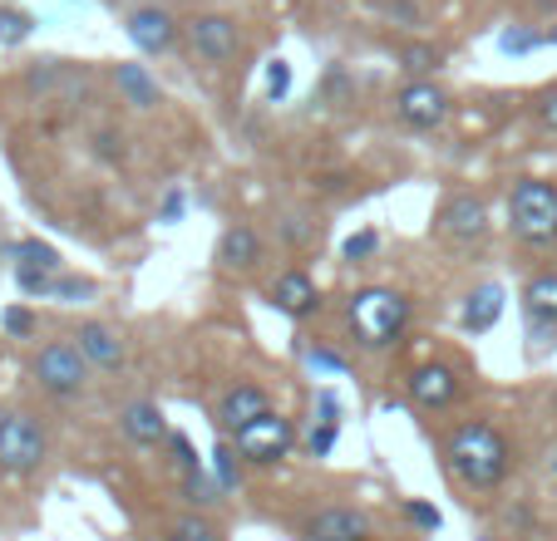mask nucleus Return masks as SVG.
I'll return each instance as SVG.
<instances>
[{
  "label": "nucleus",
  "instance_id": "nucleus-1",
  "mask_svg": "<svg viewBox=\"0 0 557 541\" xmlns=\"http://www.w3.org/2000/svg\"><path fill=\"white\" fill-rule=\"evenodd\" d=\"M444 468H449V478L459 482L463 492H498L508 482V473H513V448H508L504 428L488 424V418H469V424H459L449 433V443H444Z\"/></svg>",
  "mask_w": 557,
  "mask_h": 541
},
{
  "label": "nucleus",
  "instance_id": "nucleus-2",
  "mask_svg": "<svg viewBox=\"0 0 557 541\" xmlns=\"http://www.w3.org/2000/svg\"><path fill=\"white\" fill-rule=\"evenodd\" d=\"M346 325H350V335H356V344H366V350H389V344L410 330V295L395 291V286H366V291L350 295Z\"/></svg>",
  "mask_w": 557,
  "mask_h": 541
},
{
  "label": "nucleus",
  "instance_id": "nucleus-3",
  "mask_svg": "<svg viewBox=\"0 0 557 541\" xmlns=\"http://www.w3.org/2000/svg\"><path fill=\"white\" fill-rule=\"evenodd\" d=\"M508 231L533 251L557 247V183L553 177H513L508 188Z\"/></svg>",
  "mask_w": 557,
  "mask_h": 541
},
{
  "label": "nucleus",
  "instance_id": "nucleus-4",
  "mask_svg": "<svg viewBox=\"0 0 557 541\" xmlns=\"http://www.w3.org/2000/svg\"><path fill=\"white\" fill-rule=\"evenodd\" d=\"M89 369H95V365L79 354V344H74V340H50L30 360L35 385H40L45 394H54V399H74V394H79V389L89 385Z\"/></svg>",
  "mask_w": 557,
  "mask_h": 541
},
{
  "label": "nucleus",
  "instance_id": "nucleus-5",
  "mask_svg": "<svg viewBox=\"0 0 557 541\" xmlns=\"http://www.w3.org/2000/svg\"><path fill=\"white\" fill-rule=\"evenodd\" d=\"M232 448H237V458L252 463V468H276V463L292 458L296 424L272 408V414H262L257 424H247L243 433H232Z\"/></svg>",
  "mask_w": 557,
  "mask_h": 541
},
{
  "label": "nucleus",
  "instance_id": "nucleus-6",
  "mask_svg": "<svg viewBox=\"0 0 557 541\" xmlns=\"http://www.w3.org/2000/svg\"><path fill=\"white\" fill-rule=\"evenodd\" d=\"M183 40H188L193 60L212 64V70L232 64L237 50H243V30H237V21L222 11H198L193 21H183Z\"/></svg>",
  "mask_w": 557,
  "mask_h": 541
},
{
  "label": "nucleus",
  "instance_id": "nucleus-7",
  "mask_svg": "<svg viewBox=\"0 0 557 541\" xmlns=\"http://www.w3.org/2000/svg\"><path fill=\"white\" fill-rule=\"evenodd\" d=\"M45 453H50V438H45L40 418L5 414V428H0V473H11V478H30V473H40Z\"/></svg>",
  "mask_w": 557,
  "mask_h": 541
},
{
  "label": "nucleus",
  "instance_id": "nucleus-8",
  "mask_svg": "<svg viewBox=\"0 0 557 541\" xmlns=\"http://www.w3.org/2000/svg\"><path fill=\"white\" fill-rule=\"evenodd\" d=\"M449 114H454V99H449V89L434 79H410L400 95H395V118H400L405 128H414V134L444 128Z\"/></svg>",
  "mask_w": 557,
  "mask_h": 541
},
{
  "label": "nucleus",
  "instance_id": "nucleus-9",
  "mask_svg": "<svg viewBox=\"0 0 557 541\" xmlns=\"http://www.w3.org/2000/svg\"><path fill=\"white\" fill-rule=\"evenodd\" d=\"M124 35H128V45H134L138 54L158 60V54L178 50V40H183V21L169 11V5H134V11L124 15Z\"/></svg>",
  "mask_w": 557,
  "mask_h": 541
},
{
  "label": "nucleus",
  "instance_id": "nucleus-10",
  "mask_svg": "<svg viewBox=\"0 0 557 541\" xmlns=\"http://www.w3.org/2000/svg\"><path fill=\"white\" fill-rule=\"evenodd\" d=\"M434 231L444 241H459V247H473V241L488 237V207L484 198H473V192H454L440 212H434Z\"/></svg>",
  "mask_w": 557,
  "mask_h": 541
},
{
  "label": "nucleus",
  "instance_id": "nucleus-11",
  "mask_svg": "<svg viewBox=\"0 0 557 541\" xmlns=\"http://www.w3.org/2000/svg\"><path fill=\"white\" fill-rule=\"evenodd\" d=\"M267 301H272V311H282L286 320H311V315L321 311V286H315L301 266H286L282 276L267 286Z\"/></svg>",
  "mask_w": 557,
  "mask_h": 541
},
{
  "label": "nucleus",
  "instance_id": "nucleus-12",
  "mask_svg": "<svg viewBox=\"0 0 557 541\" xmlns=\"http://www.w3.org/2000/svg\"><path fill=\"white\" fill-rule=\"evenodd\" d=\"M405 389H410V399L420 408H449L454 399H459V369L444 365V360H430V365H414L410 379H405Z\"/></svg>",
  "mask_w": 557,
  "mask_h": 541
},
{
  "label": "nucleus",
  "instance_id": "nucleus-13",
  "mask_svg": "<svg viewBox=\"0 0 557 541\" xmlns=\"http://www.w3.org/2000/svg\"><path fill=\"white\" fill-rule=\"evenodd\" d=\"M306 541H370V517L360 507H321L301 521Z\"/></svg>",
  "mask_w": 557,
  "mask_h": 541
},
{
  "label": "nucleus",
  "instance_id": "nucleus-14",
  "mask_svg": "<svg viewBox=\"0 0 557 541\" xmlns=\"http://www.w3.org/2000/svg\"><path fill=\"white\" fill-rule=\"evenodd\" d=\"M518 305H523V320L533 325L537 340H543V335H557V270H533L523 281Z\"/></svg>",
  "mask_w": 557,
  "mask_h": 541
},
{
  "label": "nucleus",
  "instance_id": "nucleus-15",
  "mask_svg": "<svg viewBox=\"0 0 557 541\" xmlns=\"http://www.w3.org/2000/svg\"><path fill=\"white\" fill-rule=\"evenodd\" d=\"M262 414H272V399H267L262 385H232L227 394L218 399V428L222 433H243L247 424H257Z\"/></svg>",
  "mask_w": 557,
  "mask_h": 541
},
{
  "label": "nucleus",
  "instance_id": "nucleus-16",
  "mask_svg": "<svg viewBox=\"0 0 557 541\" xmlns=\"http://www.w3.org/2000/svg\"><path fill=\"white\" fill-rule=\"evenodd\" d=\"M74 344H79V354H85L95 369H119L128 360L124 340H119V330H109L104 320H85L79 330H74Z\"/></svg>",
  "mask_w": 557,
  "mask_h": 541
},
{
  "label": "nucleus",
  "instance_id": "nucleus-17",
  "mask_svg": "<svg viewBox=\"0 0 557 541\" xmlns=\"http://www.w3.org/2000/svg\"><path fill=\"white\" fill-rule=\"evenodd\" d=\"M119 433L138 448H158L173 428H169V414H163V408L148 404V399H138V404H128L124 414H119Z\"/></svg>",
  "mask_w": 557,
  "mask_h": 541
},
{
  "label": "nucleus",
  "instance_id": "nucleus-18",
  "mask_svg": "<svg viewBox=\"0 0 557 541\" xmlns=\"http://www.w3.org/2000/svg\"><path fill=\"white\" fill-rule=\"evenodd\" d=\"M498 320H504V286H498V281L473 286V291L463 295L459 325H463V330H469V335H488Z\"/></svg>",
  "mask_w": 557,
  "mask_h": 541
},
{
  "label": "nucleus",
  "instance_id": "nucleus-19",
  "mask_svg": "<svg viewBox=\"0 0 557 541\" xmlns=\"http://www.w3.org/2000/svg\"><path fill=\"white\" fill-rule=\"evenodd\" d=\"M262 261V237H257L247 222H232L218 237V266L222 270H252Z\"/></svg>",
  "mask_w": 557,
  "mask_h": 541
},
{
  "label": "nucleus",
  "instance_id": "nucleus-20",
  "mask_svg": "<svg viewBox=\"0 0 557 541\" xmlns=\"http://www.w3.org/2000/svg\"><path fill=\"white\" fill-rule=\"evenodd\" d=\"M114 84H119V95H124V104H134V109H153L158 99H163L158 79L148 74V64H134V60L114 64Z\"/></svg>",
  "mask_w": 557,
  "mask_h": 541
},
{
  "label": "nucleus",
  "instance_id": "nucleus-21",
  "mask_svg": "<svg viewBox=\"0 0 557 541\" xmlns=\"http://www.w3.org/2000/svg\"><path fill=\"white\" fill-rule=\"evenodd\" d=\"M444 60H449L444 45H430V40H414V45H400V50H395V64H400L410 79H434V74L444 70Z\"/></svg>",
  "mask_w": 557,
  "mask_h": 541
},
{
  "label": "nucleus",
  "instance_id": "nucleus-22",
  "mask_svg": "<svg viewBox=\"0 0 557 541\" xmlns=\"http://www.w3.org/2000/svg\"><path fill=\"white\" fill-rule=\"evenodd\" d=\"M11 261L15 266H30V270H50V276H60V251L50 247V241H40V237H25V241H15L11 247Z\"/></svg>",
  "mask_w": 557,
  "mask_h": 541
},
{
  "label": "nucleus",
  "instance_id": "nucleus-23",
  "mask_svg": "<svg viewBox=\"0 0 557 541\" xmlns=\"http://www.w3.org/2000/svg\"><path fill=\"white\" fill-rule=\"evenodd\" d=\"M208 473H212V482L222 488V498L243 488V458H237V448H232V443H218V448H212Z\"/></svg>",
  "mask_w": 557,
  "mask_h": 541
},
{
  "label": "nucleus",
  "instance_id": "nucleus-24",
  "mask_svg": "<svg viewBox=\"0 0 557 541\" xmlns=\"http://www.w3.org/2000/svg\"><path fill=\"white\" fill-rule=\"evenodd\" d=\"M183 498H188L193 512H208V507H218V502H222V488L212 482L208 468H202V473H183Z\"/></svg>",
  "mask_w": 557,
  "mask_h": 541
},
{
  "label": "nucleus",
  "instance_id": "nucleus-25",
  "mask_svg": "<svg viewBox=\"0 0 557 541\" xmlns=\"http://www.w3.org/2000/svg\"><path fill=\"white\" fill-rule=\"evenodd\" d=\"M178 531L183 541H222V527L208 517V512H188V517H178Z\"/></svg>",
  "mask_w": 557,
  "mask_h": 541
},
{
  "label": "nucleus",
  "instance_id": "nucleus-26",
  "mask_svg": "<svg viewBox=\"0 0 557 541\" xmlns=\"http://www.w3.org/2000/svg\"><path fill=\"white\" fill-rule=\"evenodd\" d=\"M35 30V21L25 11H11V5H0V45H25Z\"/></svg>",
  "mask_w": 557,
  "mask_h": 541
},
{
  "label": "nucleus",
  "instance_id": "nucleus-27",
  "mask_svg": "<svg viewBox=\"0 0 557 541\" xmlns=\"http://www.w3.org/2000/svg\"><path fill=\"white\" fill-rule=\"evenodd\" d=\"M547 40H557V30L553 35H533L528 25H513V30L498 35V50L504 54H528V50H537V45H547Z\"/></svg>",
  "mask_w": 557,
  "mask_h": 541
},
{
  "label": "nucleus",
  "instance_id": "nucleus-28",
  "mask_svg": "<svg viewBox=\"0 0 557 541\" xmlns=\"http://www.w3.org/2000/svg\"><path fill=\"white\" fill-rule=\"evenodd\" d=\"M54 281L60 276H50V270H30V266H15V286H21L30 301H45V295H54Z\"/></svg>",
  "mask_w": 557,
  "mask_h": 541
},
{
  "label": "nucleus",
  "instance_id": "nucleus-29",
  "mask_svg": "<svg viewBox=\"0 0 557 541\" xmlns=\"http://www.w3.org/2000/svg\"><path fill=\"white\" fill-rule=\"evenodd\" d=\"M35 325H40V320H35L30 305H11V311H0V330L11 335V340H30Z\"/></svg>",
  "mask_w": 557,
  "mask_h": 541
},
{
  "label": "nucleus",
  "instance_id": "nucleus-30",
  "mask_svg": "<svg viewBox=\"0 0 557 541\" xmlns=\"http://www.w3.org/2000/svg\"><path fill=\"white\" fill-rule=\"evenodd\" d=\"M533 124L543 138H557V89H543L533 104Z\"/></svg>",
  "mask_w": 557,
  "mask_h": 541
},
{
  "label": "nucleus",
  "instance_id": "nucleus-31",
  "mask_svg": "<svg viewBox=\"0 0 557 541\" xmlns=\"http://www.w3.org/2000/svg\"><path fill=\"white\" fill-rule=\"evenodd\" d=\"M405 521H410V527H420V531H440L444 527L440 507H430V502H420V498H405Z\"/></svg>",
  "mask_w": 557,
  "mask_h": 541
},
{
  "label": "nucleus",
  "instance_id": "nucleus-32",
  "mask_svg": "<svg viewBox=\"0 0 557 541\" xmlns=\"http://www.w3.org/2000/svg\"><path fill=\"white\" fill-rule=\"evenodd\" d=\"M169 448H173V463H178L183 473H202V468H208V463L198 458V448H193L188 433H169Z\"/></svg>",
  "mask_w": 557,
  "mask_h": 541
},
{
  "label": "nucleus",
  "instance_id": "nucleus-33",
  "mask_svg": "<svg viewBox=\"0 0 557 541\" xmlns=\"http://www.w3.org/2000/svg\"><path fill=\"white\" fill-rule=\"evenodd\" d=\"M286 95H292V64L272 60V64H267V99H272V104H282Z\"/></svg>",
  "mask_w": 557,
  "mask_h": 541
},
{
  "label": "nucleus",
  "instance_id": "nucleus-34",
  "mask_svg": "<svg viewBox=\"0 0 557 541\" xmlns=\"http://www.w3.org/2000/svg\"><path fill=\"white\" fill-rule=\"evenodd\" d=\"M336 438H341V424H315L311 433H306V453H311V458H331Z\"/></svg>",
  "mask_w": 557,
  "mask_h": 541
},
{
  "label": "nucleus",
  "instance_id": "nucleus-35",
  "mask_svg": "<svg viewBox=\"0 0 557 541\" xmlns=\"http://www.w3.org/2000/svg\"><path fill=\"white\" fill-rule=\"evenodd\" d=\"M95 291L99 286L89 281V276H60V281H54V301H89Z\"/></svg>",
  "mask_w": 557,
  "mask_h": 541
},
{
  "label": "nucleus",
  "instance_id": "nucleus-36",
  "mask_svg": "<svg viewBox=\"0 0 557 541\" xmlns=\"http://www.w3.org/2000/svg\"><path fill=\"white\" fill-rule=\"evenodd\" d=\"M375 251H380V237H375V231H356V237H346L341 256H346V261H370Z\"/></svg>",
  "mask_w": 557,
  "mask_h": 541
},
{
  "label": "nucleus",
  "instance_id": "nucleus-37",
  "mask_svg": "<svg viewBox=\"0 0 557 541\" xmlns=\"http://www.w3.org/2000/svg\"><path fill=\"white\" fill-rule=\"evenodd\" d=\"M306 360H311V369H321V375H346V360H341L336 350H326V344H311Z\"/></svg>",
  "mask_w": 557,
  "mask_h": 541
},
{
  "label": "nucleus",
  "instance_id": "nucleus-38",
  "mask_svg": "<svg viewBox=\"0 0 557 541\" xmlns=\"http://www.w3.org/2000/svg\"><path fill=\"white\" fill-rule=\"evenodd\" d=\"M183 212H188V192L169 188L163 192V202H158V222H183Z\"/></svg>",
  "mask_w": 557,
  "mask_h": 541
},
{
  "label": "nucleus",
  "instance_id": "nucleus-39",
  "mask_svg": "<svg viewBox=\"0 0 557 541\" xmlns=\"http://www.w3.org/2000/svg\"><path fill=\"white\" fill-rule=\"evenodd\" d=\"M315 414H321V424H341V399L331 389H321L315 394Z\"/></svg>",
  "mask_w": 557,
  "mask_h": 541
},
{
  "label": "nucleus",
  "instance_id": "nucleus-40",
  "mask_svg": "<svg viewBox=\"0 0 557 541\" xmlns=\"http://www.w3.org/2000/svg\"><path fill=\"white\" fill-rule=\"evenodd\" d=\"M163 541H183V537H178V531H169V537H163Z\"/></svg>",
  "mask_w": 557,
  "mask_h": 541
},
{
  "label": "nucleus",
  "instance_id": "nucleus-41",
  "mask_svg": "<svg viewBox=\"0 0 557 541\" xmlns=\"http://www.w3.org/2000/svg\"><path fill=\"white\" fill-rule=\"evenodd\" d=\"M0 428H5V408H0Z\"/></svg>",
  "mask_w": 557,
  "mask_h": 541
},
{
  "label": "nucleus",
  "instance_id": "nucleus-42",
  "mask_svg": "<svg viewBox=\"0 0 557 541\" xmlns=\"http://www.w3.org/2000/svg\"><path fill=\"white\" fill-rule=\"evenodd\" d=\"M479 541H488V537H479Z\"/></svg>",
  "mask_w": 557,
  "mask_h": 541
}]
</instances>
